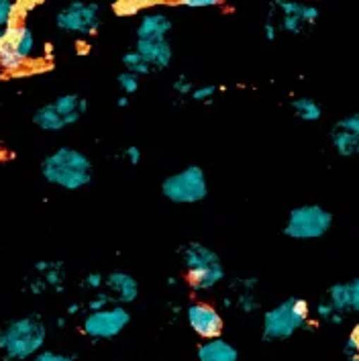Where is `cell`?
Listing matches in <instances>:
<instances>
[{
    "label": "cell",
    "instance_id": "27",
    "mask_svg": "<svg viewBox=\"0 0 359 361\" xmlns=\"http://www.w3.org/2000/svg\"><path fill=\"white\" fill-rule=\"evenodd\" d=\"M217 94V86H212V84H207V86H196L194 88V92H192V98L196 100V102H208L212 96Z\"/></svg>",
    "mask_w": 359,
    "mask_h": 361
},
{
    "label": "cell",
    "instance_id": "1",
    "mask_svg": "<svg viewBox=\"0 0 359 361\" xmlns=\"http://www.w3.org/2000/svg\"><path fill=\"white\" fill-rule=\"evenodd\" d=\"M41 176L49 186L76 192L86 188L95 178V166L90 157L74 147H57L41 159Z\"/></svg>",
    "mask_w": 359,
    "mask_h": 361
},
{
    "label": "cell",
    "instance_id": "17",
    "mask_svg": "<svg viewBox=\"0 0 359 361\" xmlns=\"http://www.w3.org/2000/svg\"><path fill=\"white\" fill-rule=\"evenodd\" d=\"M33 269L39 276H43V282L47 288L56 290V292H63V266L57 262H47V259H39L35 262Z\"/></svg>",
    "mask_w": 359,
    "mask_h": 361
},
{
    "label": "cell",
    "instance_id": "12",
    "mask_svg": "<svg viewBox=\"0 0 359 361\" xmlns=\"http://www.w3.org/2000/svg\"><path fill=\"white\" fill-rule=\"evenodd\" d=\"M276 6L282 15L280 29L288 33H303L306 27H312L319 20V8L310 4L294 2V0H278Z\"/></svg>",
    "mask_w": 359,
    "mask_h": 361
},
{
    "label": "cell",
    "instance_id": "21",
    "mask_svg": "<svg viewBox=\"0 0 359 361\" xmlns=\"http://www.w3.org/2000/svg\"><path fill=\"white\" fill-rule=\"evenodd\" d=\"M123 66H125V72H129L133 76H147L150 72H152V66L143 59V57L139 56L135 49L133 51H127L125 56H123Z\"/></svg>",
    "mask_w": 359,
    "mask_h": 361
},
{
    "label": "cell",
    "instance_id": "3",
    "mask_svg": "<svg viewBox=\"0 0 359 361\" xmlns=\"http://www.w3.org/2000/svg\"><path fill=\"white\" fill-rule=\"evenodd\" d=\"M182 262L186 267V278L190 288L196 292L212 290L225 278V267L214 249H210L205 243L190 241L182 247Z\"/></svg>",
    "mask_w": 359,
    "mask_h": 361
},
{
    "label": "cell",
    "instance_id": "19",
    "mask_svg": "<svg viewBox=\"0 0 359 361\" xmlns=\"http://www.w3.org/2000/svg\"><path fill=\"white\" fill-rule=\"evenodd\" d=\"M331 141H333V147L343 157H351V155L359 153V135L347 133V131H341L335 127L331 133Z\"/></svg>",
    "mask_w": 359,
    "mask_h": 361
},
{
    "label": "cell",
    "instance_id": "23",
    "mask_svg": "<svg viewBox=\"0 0 359 361\" xmlns=\"http://www.w3.org/2000/svg\"><path fill=\"white\" fill-rule=\"evenodd\" d=\"M152 4L153 2H147V0H118L113 4V11L118 17H131V15L141 13L143 8H147Z\"/></svg>",
    "mask_w": 359,
    "mask_h": 361
},
{
    "label": "cell",
    "instance_id": "35",
    "mask_svg": "<svg viewBox=\"0 0 359 361\" xmlns=\"http://www.w3.org/2000/svg\"><path fill=\"white\" fill-rule=\"evenodd\" d=\"M278 29H280V27H278L276 23H272V20H269V23H265V27H264L265 39H267V41H274L276 35H278Z\"/></svg>",
    "mask_w": 359,
    "mask_h": 361
},
{
    "label": "cell",
    "instance_id": "26",
    "mask_svg": "<svg viewBox=\"0 0 359 361\" xmlns=\"http://www.w3.org/2000/svg\"><path fill=\"white\" fill-rule=\"evenodd\" d=\"M335 127L341 129V131H347V133L359 135V113H353L349 114V116H345V118H341Z\"/></svg>",
    "mask_w": 359,
    "mask_h": 361
},
{
    "label": "cell",
    "instance_id": "29",
    "mask_svg": "<svg viewBox=\"0 0 359 361\" xmlns=\"http://www.w3.org/2000/svg\"><path fill=\"white\" fill-rule=\"evenodd\" d=\"M84 286L88 288V290H102L104 288V276L100 274V271H90L86 278H84Z\"/></svg>",
    "mask_w": 359,
    "mask_h": 361
},
{
    "label": "cell",
    "instance_id": "9",
    "mask_svg": "<svg viewBox=\"0 0 359 361\" xmlns=\"http://www.w3.org/2000/svg\"><path fill=\"white\" fill-rule=\"evenodd\" d=\"M100 17H102V4L72 0L57 11L56 25L63 33L90 37L100 29Z\"/></svg>",
    "mask_w": 359,
    "mask_h": 361
},
{
    "label": "cell",
    "instance_id": "22",
    "mask_svg": "<svg viewBox=\"0 0 359 361\" xmlns=\"http://www.w3.org/2000/svg\"><path fill=\"white\" fill-rule=\"evenodd\" d=\"M20 2H13V0H0V31L6 29L8 25L20 20Z\"/></svg>",
    "mask_w": 359,
    "mask_h": 361
},
{
    "label": "cell",
    "instance_id": "4",
    "mask_svg": "<svg viewBox=\"0 0 359 361\" xmlns=\"http://www.w3.org/2000/svg\"><path fill=\"white\" fill-rule=\"evenodd\" d=\"M310 319V306L304 298L292 296L265 310L262 337L264 341H286L304 329Z\"/></svg>",
    "mask_w": 359,
    "mask_h": 361
},
{
    "label": "cell",
    "instance_id": "38",
    "mask_svg": "<svg viewBox=\"0 0 359 361\" xmlns=\"http://www.w3.org/2000/svg\"><path fill=\"white\" fill-rule=\"evenodd\" d=\"M56 324H57V329H63V326H66V319H63V317H59V319L56 321Z\"/></svg>",
    "mask_w": 359,
    "mask_h": 361
},
{
    "label": "cell",
    "instance_id": "16",
    "mask_svg": "<svg viewBox=\"0 0 359 361\" xmlns=\"http://www.w3.org/2000/svg\"><path fill=\"white\" fill-rule=\"evenodd\" d=\"M198 361H239V351L225 339H210L198 347Z\"/></svg>",
    "mask_w": 359,
    "mask_h": 361
},
{
    "label": "cell",
    "instance_id": "39",
    "mask_svg": "<svg viewBox=\"0 0 359 361\" xmlns=\"http://www.w3.org/2000/svg\"><path fill=\"white\" fill-rule=\"evenodd\" d=\"M0 147H2V139H0Z\"/></svg>",
    "mask_w": 359,
    "mask_h": 361
},
{
    "label": "cell",
    "instance_id": "10",
    "mask_svg": "<svg viewBox=\"0 0 359 361\" xmlns=\"http://www.w3.org/2000/svg\"><path fill=\"white\" fill-rule=\"evenodd\" d=\"M129 323H131V312L125 306H109L104 310L90 312L84 319L82 329H84V335H88L90 339L107 341L121 335Z\"/></svg>",
    "mask_w": 359,
    "mask_h": 361
},
{
    "label": "cell",
    "instance_id": "30",
    "mask_svg": "<svg viewBox=\"0 0 359 361\" xmlns=\"http://www.w3.org/2000/svg\"><path fill=\"white\" fill-rule=\"evenodd\" d=\"M31 361H74V357L66 355V353H59V351H41Z\"/></svg>",
    "mask_w": 359,
    "mask_h": 361
},
{
    "label": "cell",
    "instance_id": "37",
    "mask_svg": "<svg viewBox=\"0 0 359 361\" xmlns=\"http://www.w3.org/2000/svg\"><path fill=\"white\" fill-rule=\"evenodd\" d=\"M127 104H129V98H127V96L118 98V106H127Z\"/></svg>",
    "mask_w": 359,
    "mask_h": 361
},
{
    "label": "cell",
    "instance_id": "36",
    "mask_svg": "<svg viewBox=\"0 0 359 361\" xmlns=\"http://www.w3.org/2000/svg\"><path fill=\"white\" fill-rule=\"evenodd\" d=\"M80 310H82V305H78V302H74V305L68 306V310H66V312H68L70 317H74V314H78Z\"/></svg>",
    "mask_w": 359,
    "mask_h": 361
},
{
    "label": "cell",
    "instance_id": "34",
    "mask_svg": "<svg viewBox=\"0 0 359 361\" xmlns=\"http://www.w3.org/2000/svg\"><path fill=\"white\" fill-rule=\"evenodd\" d=\"M125 159L131 164V166H139V161H141V149L137 147V145H131V147H127L125 149Z\"/></svg>",
    "mask_w": 359,
    "mask_h": 361
},
{
    "label": "cell",
    "instance_id": "2",
    "mask_svg": "<svg viewBox=\"0 0 359 361\" xmlns=\"http://www.w3.org/2000/svg\"><path fill=\"white\" fill-rule=\"evenodd\" d=\"M47 341V326L39 314H25L13 319L0 329V351L6 361L33 360L43 351Z\"/></svg>",
    "mask_w": 359,
    "mask_h": 361
},
{
    "label": "cell",
    "instance_id": "28",
    "mask_svg": "<svg viewBox=\"0 0 359 361\" xmlns=\"http://www.w3.org/2000/svg\"><path fill=\"white\" fill-rule=\"evenodd\" d=\"M109 306H113V302H111V298H109V294H107L104 290H100V292H98V296H96V298H92V300L88 302L90 312L104 310V308H109Z\"/></svg>",
    "mask_w": 359,
    "mask_h": 361
},
{
    "label": "cell",
    "instance_id": "5",
    "mask_svg": "<svg viewBox=\"0 0 359 361\" xmlns=\"http://www.w3.org/2000/svg\"><path fill=\"white\" fill-rule=\"evenodd\" d=\"M35 47V33L25 20L8 25L6 29H2L0 39V70L6 74L23 72L33 61Z\"/></svg>",
    "mask_w": 359,
    "mask_h": 361
},
{
    "label": "cell",
    "instance_id": "24",
    "mask_svg": "<svg viewBox=\"0 0 359 361\" xmlns=\"http://www.w3.org/2000/svg\"><path fill=\"white\" fill-rule=\"evenodd\" d=\"M345 355L351 361H359V324H355L345 343Z\"/></svg>",
    "mask_w": 359,
    "mask_h": 361
},
{
    "label": "cell",
    "instance_id": "25",
    "mask_svg": "<svg viewBox=\"0 0 359 361\" xmlns=\"http://www.w3.org/2000/svg\"><path fill=\"white\" fill-rule=\"evenodd\" d=\"M116 82H118V86H121V90L125 92V94H135L137 90H139V78L133 76L129 72H123V74H118L116 78Z\"/></svg>",
    "mask_w": 359,
    "mask_h": 361
},
{
    "label": "cell",
    "instance_id": "8",
    "mask_svg": "<svg viewBox=\"0 0 359 361\" xmlns=\"http://www.w3.org/2000/svg\"><path fill=\"white\" fill-rule=\"evenodd\" d=\"M162 194L174 204H198L208 196L207 173L200 166H188L162 182Z\"/></svg>",
    "mask_w": 359,
    "mask_h": 361
},
{
    "label": "cell",
    "instance_id": "14",
    "mask_svg": "<svg viewBox=\"0 0 359 361\" xmlns=\"http://www.w3.org/2000/svg\"><path fill=\"white\" fill-rule=\"evenodd\" d=\"M135 51L143 57L152 68L164 70L170 68L174 49L168 37H152V39H137L135 41Z\"/></svg>",
    "mask_w": 359,
    "mask_h": 361
},
{
    "label": "cell",
    "instance_id": "40",
    "mask_svg": "<svg viewBox=\"0 0 359 361\" xmlns=\"http://www.w3.org/2000/svg\"><path fill=\"white\" fill-rule=\"evenodd\" d=\"M0 39H2V31H0Z\"/></svg>",
    "mask_w": 359,
    "mask_h": 361
},
{
    "label": "cell",
    "instance_id": "33",
    "mask_svg": "<svg viewBox=\"0 0 359 361\" xmlns=\"http://www.w3.org/2000/svg\"><path fill=\"white\" fill-rule=\"evenodd\" d=\"M349 290H351V310L359 314V278L349 282Z\"/></svg>",
    "mask_w": 359,
    "mask_h": 361
},
{
    "label": "cell",
    "instance_id": "31",
    "mask_svg": "<svg viewBox=\"0 0 359 361\" xmlns=\"http://www.w3.org/2000/svg\"><path fill=\"white\" fill-rule=\"evenodd\" d=\"M219 0H180V6L184 8H210V6H219Z\"/></svg>",
    "mask_w": 359,
    "mask_h": 361
},
{
    "label": "cell",
    "instance_id": "20",
    "mask_svg": "<svg viewBox=\"0 0 359 361\" xmlns=\"http://www.w3.org/2000/svg\"><path fill=\"white\" fill-rule=\"evenodd\" d=\"M292 109L298 118H303L304 123H317L322 116L321 104L312 98H296L292 100Z\"/></svg>",
    "mask_w": 359,
    "mask_h": 361
},
{
    "label": "cell",
    "instance_id": "13",
    "mask_svg": "<svg viewBox=\"0 0 359 361\" xmlns=\"http://www.w3.org/2000/svg\"><path fill=\"white\" fill-rule=\"evenodd\" d=\"M113 306H127L137 300L139 296V284L127 271H111L104 276V288H102Z\"/></svg>",
    "mask_w": 359,
    "mask_h": 361
},
{
    "label": "cell",
    "instance_id": "32",
    "mask_svg": "<svg viewBox=\"0 0 359 361\" xmlns=\"http://www.w3.org/2000/svg\"><path fill=\"white\" fill-rule=\"evenodd\" d=\"M194 88H196V86H194L186 76H180L174 82V90H176L178 94H192Z\"/></svg>",
    "mask_w": 359,
    "mask_h": 361
},
{
    "label": "cell",
    "instance_id": "6",
    "mask_svg": "<svg viewBox=\"0 0 359 361\" xmlns=\"http://www.w3.org/2000/svg\"><path fill=\"white\" fill-rule=\"evenodd\" d=\"M88 111V100L80 94H61L56 100L39 106L33 113V125L47 131V133H57L68 127H74L78 121Z\"/></svg>",
    "mask_w": 359,
    "mask_h": 361
},
{
    "label": "cell",
    "instance_id": "18",
    "mask_svg": "<svg viewBox=\"0 0 359 361\" xmlns=\"http://www.w3.org/2000/svg\"><path fill=\"white\" fill-rule=\"evenodd\" d=\"M327 302L333 306V310L337 314H345L347 310H351V290L349 282H339V284L331 286L327 292Z\"/></svg>",
    "mask_w": 359,
    "mask_h": 361
},
{
    "label": "cell",
    "instance_id": "11",
    "mask_svg": "<svg viewBox=\"0 0 359 361\" xmlns=\"http://www.w3.org/2000/svg\"><path fill=\"white\" fill-rule=\"evenodd\" d=\"M186 319H188L190 329L202 337V339H219V335L223 333V317L214 306L205 305V302H194L186 310Z\"/></svg>",
    "mask_w": 359,
    "mask_h": 361
},
{
    "label": "cell",
    "instance_id": "7",
    "mask_svg": "<svg viewBox=\"0 0 359 361\" xmlns=\"http://www.w3.org/2000/svg\"><path fill=\"white\" fill-rule=\"evenodd\" d=\"M333 227V212L321 204H303L290 210L284 225V235L294 241H315Z\"/></svg>",
    "mask_w": 359,
    "mask_h": 361
},
{
    "label": "cell",
    "instance_id": "15",
    "mask_svg": "<svg viewBox=\"0 0 359 361\" xmlns=\"http://www.w3.org/2000/svg\"><path fill=\"white\" fill-rule=\"evenodd\" d=\"M171 31V20L168 15L164 13H145L139 25L135 35L137 39H152V37H168Z\"/></svg>",
    "mask_w": 359,
    "mask_h": 361
}]
</instances>
